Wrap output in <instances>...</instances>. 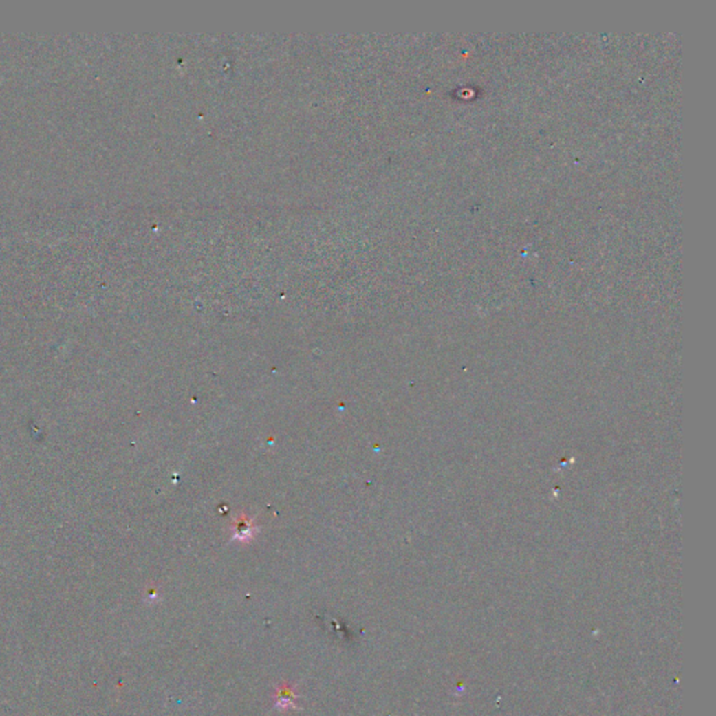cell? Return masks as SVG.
<instances>
[{
	"label": "cell",
	"mask_w": 716,
	"mask_h": 716,
	"mask_svg": "<svg viewBox=\"0 0 716 716\" xmlns=\"http://www.w3.org/2000/svg\"><path fill=\"white\" fill-rule=\"evenodd\" d=\"M276 708H281V709H285L288 706H292L296 708V694H294V691L283 684L277 688L276 691Z\"/></svg>",
	"instance_id": "6da1fadb"
}]
</instances>
